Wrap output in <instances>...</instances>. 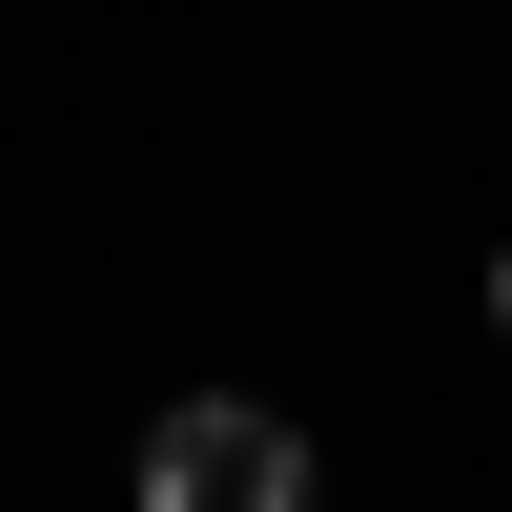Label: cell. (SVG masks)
<instances>
[{
  "label": "cell",
  "mask_w": 512,
  "mask_h": 512,
  "mask_svg": "<svg viewBox=\"0 0 512 512\" xmlns=\"http://www.w3.org/2000/svg\"><path fill=\"white\" fill-rule=\"evenodd\" d=\"M492 328H512V246H492Z\"/></svg>",
  "instance_id": "cell-2"
},
{
  "label": "cell",
  "mask_w": 512,
  "mask_h": 512,
  "mask_svg": "<svg viewBox=\"0 0 512 512\" xmlns=\"http://www.w3.org/2000/svg\"><path fill=\"white\" fill-rule=\"evenodd\" d=\"M144 512H308V431L287 410H246V390H185L144 431V472H123Z\"/></svg>",
  "instance_id": "cell-1"
}]
</instances>
